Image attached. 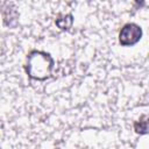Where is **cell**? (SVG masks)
I'll return each mask as SVG.
<instances>
[{
    "mask_svg": "<svg viewBox=\"0 0 149 149\" xmlns=\"http://www.w3.org/2000/svg\"><path fill=\"white\" fill-rule=\"evenodd\" d=\"M142 36V29L136 23H126L119 33V42L123 47L136 44Z\"/></svg>",
    "mask_w": 149,
    "mask_h": 149,
    "instance_id": "obj_2",
    "label": "cell"
},
{
    "mask_svg": "<svg viewBox=\"0 0 149 149\" xmlns=\"http://www.w3.org/2000/svg\"><path fill=\"white\" fill-rule=\"evenodd\" d=\"M64 19H65V20L58 17V19L56 20V24H57L61 29H68V28L72 24V15H70V14H69V15H65Z\"/></svg>",
    "mask_w": 149,
    "mask_h": 149,
    "instance_id": "obj_4",
    "label": "cell"
},
{
    "mask_svg": "<svg viewBox=\"0 0 149 149\" xmlns=\"http://www.w3.org/2000/svg\"><path fill=\"white\" fill-rule=\"evenodd\" d=\"M135 132L140 133V134H146L147 129H148V121H147V116H143L142 119H140L139 121L135 122L134 125Z\"/></svg>",
    "mask_w": 149,
    "mask_h": 149,
    "instance_id": "obj_3",
    "label": "cell"
},
{
    "mask_svg": "<svg viewBox=\"0 0 149 149\" xmlns=\"http://www.w3.org/2000/svg\"><path fill=\"white\" fill-rule=\"evenodd\" d=\"M52 58L43 51H31L27 58V73L30 78L43 80L50 76L52 69Z\"/></svg>",
    "mask_w": 149,
    "mask_h": 149,
    "instance_id": "obj_1",
    "label": "cell"
}]
</instances>
